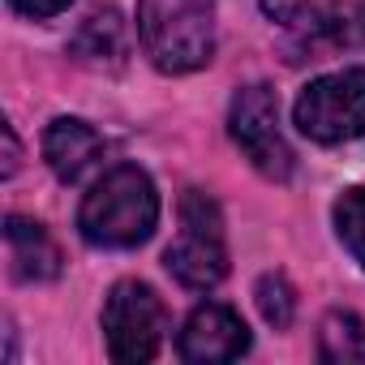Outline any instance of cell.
I'll return each instance as SVG.
<instances>
[{
    "instance_id": "11",
    "label": "cell",
    "mask_w": 365,
    "mask_h": 365,
    "mask_svg": "<svg viewBox=\"0 0 365 365\" xmlns=\"http://www.w3.org/2000/svg\"><path fill=\"white\" fill-rule=\"evenodd\" d=\"M5 245H9V262L14 275L26 284H48L61 275V245L52 241V232L35 220L9 215L5 220Z\"/></svg>"
},
{
    "instance_id": "17",
    "label": "cell",
    "mask_w": 365,
    "mask_h": 365,
    "mask_svg": "<svg viewBox=\"0 0 365 365\" xmlns=\"http://www.w3.org/2000/svg\"><path fill=\"white\" fill-rule=\"evenodd\" d=\"M0 133H5V176H14V172H18V138H14L9 125L0 129Z\"/></svg>"
},
{
    "instance_id": "7",
    "label": "cell",
    "mask_w": 365,
    "mask_h": 365,
    "mask_svg": "<svg viewBox=\"0 0 365 365\" xmlns=\"http://www.w3.org/2000/svg\"><path fill=\"white\" fill-rule=\"evenodd\" d=\"M352 48H365V5L356 0H331L292 22V61H322Z\"/></svg>"
},
{
    "instance_id": "2",
    "label": "cell",
    "mask_w": 365,
    "mask_h": 365,
    "mask_svg": "<svg viewBox=\"0 0 365 365\" xmlns=\"http://www.w3.org/2000/svg\"><path fill=\"white\" fill-rule=\"evenodd\" d=\"M138 35L155 69L194 73L215 56V0H138Z\"/></svg>"
},
{
    "instance_id": "16",
    "label": "cell",
    "mask_w": 365,
    "mask_h": 365,
    "mask_svg": "<svg viewBox=\"0 0 365 365\" xmlns=\"http://www.w3.org/2000/svg\"><path fill=\"white\" fill-rule=\"evenodd\" d=\"M9 5L26 18H56V14L69 9V0H9Z\"/></svg>"
},
{
    "instance_id": "12",
    "label": "cell",
    "mask_w": 365,
    "mask_h": 365,
    "mask_svg": "<svg viewBox=\"0 0 365 365\" xmlns=\"http://www.w3.org/2000/svg\"><path fill=\"white\" fill-rule=\"evenodd\" d=\"M318 352L331 365H365V322L348 309L327 314L322 335H318Z\"/></svg>"
},
{
    "instance_id": "10",
    "label": "cell",
    "mask_w": 365,
    "mask_h": 365,
    "mask_svg": "<svg viewBox=\"0 0 365 365\" xmlns=\"http://www.w3.org/2000/svg\"><path fill=\"white\" fill-rule=\"evenodd\" d=\"M73 61L86 65V69H99V73H116L125 69L129 61V26L116 9H95L82 18L73 43H69Z\"/></svg>"
},
{
    "instance_id": "8",
    "label": "cell",
    "mask_w": 365,
    "mask_h": 365,
    "mask_svg": "<svg viewBox=\"0 0 365 365\" xmlns=\"http://www.w3.org/2000/svg\"><path fill=\"white\" fill-rule=\"evenodd\" d=\"M245 352H250V327L228 305L207 301L180 327V356L194 365H220V361H237Z\"/></svg>"
},
{
    "instance_id": "14",
    "label": "cell",
    "mask_w": 365,
    "mask_h": 365,
    "mask_svg": "<svg viewBox=\"0 0 365 365\" xmlns=\"http://www.w3.org/2000/svg\"><path fill=\"white\" fill-rule=\"evenodd\" d=\"M258 309H262V318H267L275 331H284V327L292 322L297 297H292V288H288L284 275H262V279H258Z\"/></svg>"
},
{
    "instance_id": "13",
    "label": "cell",
    "mask_w": 365,
    "mask_h": 365,
    "mask_svg": "<svg viewBox=\"0 0 365 365\" xmlns=\"http://www.w3.org/2000/svg\"><path fill=\"white\" fill-rule=\"evenodd\" d=\"M335 228H339L344 250L365 267V190H348L335 202Z\"/></svg>"
},
{
    "instance_id": "6",
    "label": "cell",
    "mask_w": 365,
    "mask_h": 365,
    "mask_svg": "<svg viewBox=\"0 0 365 365\" xmlns=\"http://www.w3.org/2000/svg\"><path fill=\"white\" fill-rule=\"evenodd\" d=\"M228 129H232V142L245 150V159L271 176V180H288L292 172V146L279 129V99L271 86H245L237 91L232 99V112H228Z\"/></svg>"
},
{
    "instance_id": "15",
    "label": "cell",
    "mask_w": 365,
    "mask_h": 365,
    "mask_svg": "<svg viewBox=\"0 0 365 365\" xmlns=\"http://www.w3.org/2000/svg\"><path fill=\"white\" fill-rule=\"evenodd\" d=\"M262 5V14L267 18H275V22H297V18H305L309 9H318V0H258Z\"/></svg>"
},
{
    "instance_id": "1",
    "label": "cell",
    "mask_w": 365,
    "mask_h": 365,
    "mask_svg": "<svg viewBox=\"0 0 365 365\" xmlns=\"http://www.w3.org/2000/svg\"><path fill=\"white\" fill-rule=\"evenodd\" d=\"M155 224H159V194L150 176L133 163L103 172L78 211L82 237L103 250H133L155 232Z\"/></svg>"
},
{
    "instance_id": "9",
    "label": "cell",
    "mask_w": 365,
    "mask_h": 365,
    "mask_svg": "<svg viewBox=\"0 0 365 365\" xmlns=\"http://www.w3.org/2000/svg\"><path fill=\"white\" fill-rule=\"evenodd\" d=\"M103 150H108V142L99 138V129H91L78 116H61L43 133V159H48V168L65 180V185L82 180L103 159Z\"/></svg>"
},
{
    "instance_id": "4",
    "label": "cell",
    "mask_w": 365,
    "mask_h": 365,
    "mask_svg": "<svg viewBox=\"0 0 365 365\" xmlns=\"http://www.w3.org/2000/svg\"><path fill=\"white\" fill-rule=\"evenodd\" d=\"M297 129L314 142H352L365 133V69H339L309 82L292 108Z\"/></svg>"
},
{
    "instance_id": "3",
    "label": "cell",
    "mask_w": 365,
    "mask_h": 365,
    "mask_svg": "<svg viewBox=\"0 0 365 365\" xmlns=\"http://www.w3.org/2000/svg\"><path fill=\"white\" fill-rule=\"evenodd\" d=\"M168 271L185 284V288H215L228 275V250H224V215L220 207L190 190L180 198V237L168 245Z\"/></svg>"
},
{
    "instance_id": "5",
    "label": "cell",
    "mask_w": 365,
    "mask_h": 365,
    "mask_svg": "<svg viewBox=\"0 0 365 365\" xmlns=\"http://www.w3.org/2000/svg\"><path fill=\"white\" fill-rule=\"evenodd\" d=\"M163 331H168V314H163V301L155 297V288H146L138 279H125L108 292V301H103V339H108L112 361H120V365L150 361L163 344Z\"/></svg>"
}]
</instances>
